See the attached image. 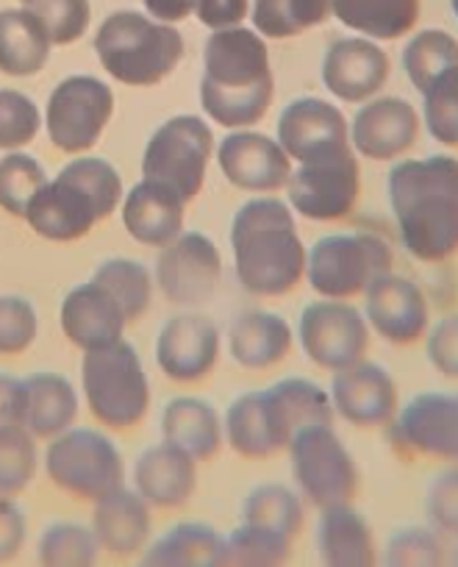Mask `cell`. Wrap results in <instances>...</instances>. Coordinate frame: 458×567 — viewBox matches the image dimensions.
<instances>
[{"label": "cell", "mask_w": 458, "mask_h": 567, "mask_svg": "<svg viewBox=\"0 0 458 567\" xmlns=\"http://www.w3.org/2000/svg\"><path fill=\"white\" fill-rule=\"evenodd\" d=\"M79 417V392L62 373L40 370L20 381V425L37 440L70 432Z\"/></svg>", "instance_id": "27"}, {"label": "cell", "mask_w": 458, "mask_h": 567, "mask_svg": "<svg viewBox=\"0 0 458 567\" xmlns=\"http://www.w3.org/2000/svg\"><path fill=\"white\" fill-rule=\"evenodd\" d=\"M289 467L300 498L320 512L345 506L358 493V465L334 425H305L289 443Z\"/></svg>", "instance_id": "8"}, {"label": "cell", "mask_w": 458, "mask_h": 567, "mask_svg": "<svg viewBox=\"0 0 458 567\" xmlns=\"http://www.w3.org/2000/svg\"><path fill=\"white\" fill-rule=\"evenodd\" d=\"M226 545L228 567H283L292 554V539L253 523H239Z\"/></svg>", "instance_id": "42"}, {"label": "cell", "mask_w": 458, "mask_h": 567, "mask_svg": "<svg viewBox=\"0 0 458 567\" xmlns=\"http://www.w3.org/2000/svg\"><path fill=\"white\" fill-rule=\"evenodd\" d=\"M303 498L298 489L287 487V484H259L242 501V523L272 528L289 539L303 532Z\"/></svg>", "instance_id": "37"}, {"label": "cell", "mask_w": 458, "mask_h": 567, "mask_svg": "<svg viewBox=\"0 0 458 567\" xmlns=\"http://www.w3.org/2000/svg\"><path fill=\"white\" fill-rule=\"evenodd\" d=\"M331 403L336 417L356 429H378L397 417V384L381 364L362 359L351 368L334 373Z\"/></svg>", "instance_id": "21"}, {"label": "cell", "mask_w": 458, "mask_h": 567, "mask_svg": "<svg viewBox=\"0 0 458 567\" xmlns=\"http://www.w3.org/2000/svg\"><path fill=\"white\" fill-rule=\"evenodd\" d=\"M90 528L101 550L128 559V556L142 554L150 543V506L142 501L134 487H119L106 498L95 501Z\"/></svg>", "instance_id": "28"}, {"label": "cell", "mask_w": 458, "mask_h": 567, "mask_svg": "<svg viewBox=\"0 0 458 567\" xmlns=\"http://www.w3.org/2000/svg\"><path fill=\"white\" fill-rule=\"evenodd\" d=\"M59 176L90 195L92 204L101 212V220L112 217L114 212L123 206V178H119L117 167L108 159H103V156H75L73 162H67V165L59 171Z\"/></svg>", "instance_id": "41"}, {"label": "cell", "mask_w": 458, "mask_h": 567, "mask_svg": "<svg viewBox=\"0 0 458 567\" xmlns=\"http://www.w3.org/2000/svg\"><path fill=\"white\" fill-rule=\"evenodd\" d=\"M450 561H452V567H458V548L452 550V559Z\"/></svg>", "instance_id": "56"}, {"label": "cell", "mask_w": 458, "mask_h": 567, "mask_svg": "<svg viewBox=\"0 0 458 567\" xmlns=\"http://www.w3.org/2000/svg\"><path fill=\"white\" fill-rule=\"evenodd\" d=\"M42 467L62 493L81 501H101L125 487L123 454L95 429L73 425L70 432L53 437L42 454Z\"/></svg>", "instance_id": "10"}, {"label": "cell", "mask_w": 458, "mask_h": 567, "mask_svg": "<svg viewBox=\"0 0 458 567\" xmlns=\"http://www.w3.org/2000/svg\"><path fill=\"white\" fill-rule=\"evenodd\" d=\"M162 443L184 451L195 462H209L226 443V425L209 401L178 395L162 412Z\"/></svg>", "instance_id": "29"}, {"label": "cell", "mask_w": 458, "mask_h": 567, "mask_svg": "<svg viewBox=\"0 0 458 567\" xmlns=\"http://www.w3.org/2000/svg\"><path fill=\"white\" fill-rule=\"evenodd\" d=\"M392 75L384 48L364 37H345L331 42L323 59V84L336 101L367 103L378 97Z\"/></svg>", "instance_id": "22"}, {"label": "cell", "mask_w": 458, "mask_h": 567, "mask_svg": "<svg viewBox=\"0 0 458 567\" xmlns=\"http://www.w3.org/2000/svg\"><path fill=\"white\" fill-rule=\"evenodd\" d=\"M25 534H29V526L20 506L0 495V565L12 561L23 550Z\"/></svg>", "instance_id": "52"}, {"label": "cell", "mask_w": 458, "mask_h": 567, "mask_svg": "<svg viewBox=\"0 0 458 567\" xmlns=\"http://www.w3.org/2000/svg\"><path fill=\"white\" fill-rule=\"evenodd\" d=\"M195 14L211 31L239 29L250 14V0H198Z\"/></svg>", "instance_id": "51"}, {"label": "cell", "mask_w": 458, "mask_h": 567, "mask_svg": "<svg viewBox=\"0 0 458 567\" xmlns=\"http://www.w3.org/2000/svg\"><path fill=\"white\" fill-rule=\"evenodd\" d=\"M97 556L101 545L92 528L73 520L51 523L37 543L40 567H95Z\"/></svg>", "instance_id": "39"}, {"label": "cell", "mask_w": 458, "mask_h": 567, "mask_svg": "<svg viewBox=\"0 0 458 567\" xmlns=\"http://www.w3.org/2000/svg\"><path fill=\"white\" fill-rule=\"evenodd\" d=\"M23 220L48 243H79L101 223V212L84 189L56 176L34 195Z\"/></svg>", "instance_id": "24"}, {"label": "cell", "mask_w": 458, "mask_h": 567, "mask_svg": "<svg viewBox=\"0 0 458 567\" xmlns=\"http://www.w3.org/2000/svg\"><path fill=\"white\" fill-rule=\"evenodd\" d=\"M81 390L92 417L114 432L134 429L150 412V381L145 364L136 348L125 340L84 353Z\"/></svg>", "instance_id": "6"}, {"label": "cell", "mask_w": 458, "mask_h": 567, "mask_svg": "<svg viewBox=\"0 0 458 567\" xmlns=\"http://www.w3.org/2000/svg\"><path fill=\"white\" fill-rule=\"evenodd\" d=\"M20 381L9 373H0V429L20 425Z\"/></svg>", "instance_id": "54"}, {"label": "cell", "mask_w": 458, "mask_h": 567, "mask_svg": "<svg viewBox=\"0 0 458 567\" xmlns=\"http://www.w3.org/2000/svg\"><path fill=\"white\" fill-rule=\"evenodd\" d=\"M142 3H145V12L153 20L167 25L187 20L189 14H195V7H198V0H142Z\"/></svg>", "instance_id": "53"}, {"label": "cell", "mask_w": 458, "mask_h": 567, "mask_svg": "<svg viewBox=\"0 0 458 567\" xmlns=\"http://www.w3.org/2000/svg\"><path fill=\"white\" fill-rule=\"evenodd\" d=\"M215 131L198 114H176L165 120L147 140L142 154V178L167 184L192 204L206 184L209 162L215 159Z\"/></svg>", "instance_id": "9"}, {"label": "cell", "mask_w": 458, "mask_h": 567, "mask_svg": "<svg viewBox=\"0 0 458 567\" xmlns=\"http://www.w3.org/2000/svg\"><path fill=\"white\" fill-rule=\"evenodd\" d=\"M184 212H187V200L176 189L153 178H142L125 193L119 217L131 239L145 248L162 250L187 231Z\"/></svg>", "instance_id": "23"}, {"label": "cell", "mask_w": 458, "mask_h": 567, "mask_svg": "<svg viewBox=\"0 0 458 567\" xmlns=\"http://www.w3.org/2000/svg\"><path fill=\"white\" fill-rule=\"evenodd\" d=\"M392 248L375 234H329L309 248L305 281L325 301H353L392 272Z\"/></svg>", "instance_id": "7"}, {"label": "cell", "mask_w": 458, "mask_h": 567, "mask_svg": "<svg viewBox=\"0 0 458 567\" xmlns=\"http://www.w3.org/2000/svg\"><path fill=\"white\" fill-rule=\"evenodd\" d=\"M95 53L103 70L119 84L156 86L181 64L184 37L176 25L123 9L101 23Z\"/></svg>", "instance_id": "5"}, {"label": "cell", "mask_w": 458, "mask_h": 567, "mask_svg": "<svg viewBox=\"0 0 458 567\" xmlns=\"http://www.w3.org/2000/svg\"><path fill=\"white\" fill-rule=\"evenodd\" d=\"M92 281L114 298L128 323L139 320L150 309L156 278L142 261L128 259V256H114V259H106L101 267H95Z\"/></svg>", "instance_id": "35"}, {"label": "cell", "mask_w": 458, "mask_h": 567, "mask_svg": "<svg viewBox=\"0 0 458 567\" xmlns=\"http://www.w3.org/2000/svg\"><path fill=\"white\" fill-rule=\"evenodd\" d=\"M397 445L417 456L458 462V395L419 392L397 412Z\"/></svg>", "instance_id": "20"}, {"label": "cell", "mask_w": 458, "mask_h": 567, "mask_svg": "<svg viewBox=\"0 0 458 567\" xmlns=\"http://www.w3.org/2000/svg\"><path fill=\"white\" fill-rule=\"evenodd\" d=\"M51 182L40 159L23 151L0 156V209L14 217H25V209L45 184Z\"/></svg>", "instance_id": "43"}, {"label": "cell", "mask_w": 458, "mask_h": 567, "mask_svg": "<svg viewBox=\"0 0 458 567\" xmlns=\"http://www.w3.org/2000/svg\"><path fill=\"white\" fill-rule=\"evenodd\" d=\"M425 515L434 532L458 537V465L447 467L430 482L425 493Z\"/></svg>", "instance_id": "49"}, {"label": "cell", "mask_w": 458, "mask_h": 567, "mask_svg": "<svg viewBox=\"0 0 458 567\" xmlns=\"http://www.w3.org/2000/svg\"><path fill=\"white\" fill-rule=\"evenodd\" d=\"M53 42L31 9L0 12V73L29 79L45 70Z\"/></svg>", "instance_id": "33"}, {"label": "cell", "mask_w": 458, "mask_h": 567, "mask_svg": "<svg viewBox=\"0 0 458 567\" xmlns=\"http://www.w3.org/2000/svg\"><path fill=\"white\" fill-rule=\"evenodd\" d=\"M423 120L408 101L395 95H378L362 103L351 120V148L356 156L373 162L400 159L414 148Z\"/></svg>", "instance_id": "18"}, {"label": "cell", "mask_w": 458, "mask_h": 567, "mask_svg": "<svg viewBox=\"0 0 458 567\" xmlns=\"http://www.w3.org/2000/svg\"><path fill=\"white\" fill-rule=\"evenodd\" d=\"M20 3H25V7H31V3H34V0H20Z\"/></svg>", "instance_id": "57"}, {"label": "cell", "mask_w": 458, "mask_h": 567, "mask_svg": "<svg viewBox=\"0 0 458 567\" xmlns=\"http://www.w3.org/2000/svg\"><path fill=\"white\" fill-rule=\"evenodd\" d=\"M425 131L445 148H458V68L445 70L423 92Z\"/></svg>", "instance_id": "44"}, {"label": "cell", "mask_w": 458, "mask_h": 567, "mask_svg": "<svg viewBox=\"0 0 458 567\" xmlns=\"http://www.w3.org/2000/svg\"><path fill=\"white\" fill-rule=\"evenodd\" d=\"M428 362L436 373L458 381V315H447L428 331Z\"/></svg>", "instance_id": "50"}, {"label": "cell", "mask_w": 458, "mask_h": 567, "mask_svg": "<svg viewBox=\"0 0 458 567\" xmlns=\"http://www.w3.org/2000/svg\"><path fill=\"white\" fill-rule=\"evenodd\" d=\"M136 567H228L226 537L209 523H178L142 550Z\"/></svg>", "instance_id": "31"}, {"label": "cell", "mask_w": 458, "mask_h": 567, "mask_svg": "<svg viewBox=\"0 0 458 567\" xmlns=\"http://www.w3.org/2000/svg\"><path fill=\"white\" fill-rule=\"evenodd\" d=\"M59 320H62L64 337L84 353L123 340V331L128 326L123 309L95 281L79 284L64 296Z\"/></svg>", "instance_id": "26"}, {"label": "cell", "mask_w": 458, "mask_h": 567, "mask_svg": "<svg viewBox=\"0 0 458 567\" xmlns=\"http://www.w3.org/2000/svg\"><path fill=\"white\" fill-rule=\"evenodd\" d=\"M381 567H450V556H447L439 532L412 526L392 534Z\"/></svg>", "instance_id": "45"}, {"label": "cell", "mask_w": 458, "mask_h": 567, "mask_svg": "<svg viewBox=\"0 0 458 567\" xmlns=\"http://www.w3.org/2000/svg\"><path fill=\"white\" fill-rule=\"evenodd\" d=\"M233 270L244 292L281 298L305 278V250L294 212L275 195H256L239 206L231 223Z\"/></svg>", "instance_id": "3"}, {"label": "cell", "mask_w": 458, "mask_h": 567, "mask_svg": "<svg viewBox=\"0 0 458 567\" xmlns=\"http://www.w3.org/2000/svg\"><path fill=\"white\" fill-rule=\"evenodd\" d=\"M362 195V167L347 148L318 162L298 165L287 184V204L294 215L314 223H334L351 215Z\"/></svg>", "instance_id": "12"}, {"label": "cell", "mask_w": 458, "mask_h": 567, "mask_svg": "<svg viewBox=\"0 0 458 567\" xmlns=\"http://www.w3.org/2000/svg\"><path fill=\"white\" fill-rule=\"evenodd\" d=\"M450 7H452V14H456V20H458V0H450Z\"/></svg>", "instance_id": "55"}, {"label": "cell", "mask_w": 458, "mask_h": 567, "mask_svg": "<svg viewBox=\"0 0 458 567\" xmlns=\"http://www.w3.org/2000/svg\"><path fill=\"white\" fill-rule=\"evenodd\" d=\"M220 351V326L198 309H184L181 315L167 320L153 348L159 370L176 384H198L211 375Z\"/></svg>", "instance_id": "17"}, {"label": "cell", "mask_w": 458, "mask_h": 567, "mask_svg": "<svg viewBox=\"0 0 458 567\" xmlns=\"http://www.w3.org/2000/svg\"><path fill=\"white\" fill-rule=\"evenodd\" d=\"M334 18L364 40H400L417 25L419 0H331Z\"/></svg>", "instance_id": "34"}, {"label": "cell", "mask_w": 458, "mask_h": 567, "mask_svg": "<svg viewBox=\"0 0 458 567\" xmlns=\"http://www.w3.org/2000/svg\"><path fill=\"white\" fill-rule=\"evenodd\" d=\"M275 140L298 165L351 148V123L340 106L323 97H294L278 117Z\"/></svg>", "instance_id": "16"}, {"label": "cell", "mask_w": 458, "mask_h": 567, "mask_svg": "<svg viewBox=\"0 0 458 567\" xmlns=\"http://www.w3.org/2000/svg\"><path fill=\"white\" fill-rule=\"evenodd\" d=\"M294 346V331L287 318L267 309H250L233 320L228 331L231 359L244 370H270L289 357Z\"/></svg>", "instance_id": "30"}, {"label": "cell", "mask_w": 458, "mask_h": 567, "mask_svg": "<svg viewBox=\"0 0 458 567\" xmlns=\"http://www.w3.org/2000/svg\"><path fill=\"white\" fill-rule=\"evenodd\" d=\"M364 318L369 331L392 346H414L430 329L428 298L412 278L386 272L364 296Z\"/></svg>", "instance_id": "19"}, {"label": "cell", "mask_w": 458, "mask_h": 567, "mask_svg": "<svg viewBox=\"0 0 458 567\" xmlns=\"http://www.w3.org/2000/svg\"><path fill=\"white\" fill-rule=\"evenodd\" d=\"M153 278L162 296L184 309H198L215 298L222 278V254L204 231H184L159 250Z\"/></svg>", "instance_id": "14"}, {"label": "cell", "mask_w": 458, "mask_h": 567, "mask_svg": "<svg viewBox=\"0 0 458 567\" xmlns=\"http://www.w3.org/2000/svg\"><path fill=\"white\" fill-rule=\"evenodd\" d=\"M275 97V75L264 37L253 29L211 31L204 45L200 109L211 123L244 131L267 117Z\"/></svg>", "instance_id": "1"}, {"label": "cell", "mask_w": 458, "mask_h": 567, "mask_svg": "<svg viewBox=\"0 0 458 567\" xmlns=\"http://www.w3.org/2000/svg\"><path fill=\"white\" fill-rule=\"evenodd\" d=\"M131 482L150 509H178L198 489V462L167 443L150 445L136 456Z\"/></svg>", "instance_id": "25"}, {"label": "cell", "mask_w": 458, "mask_h": 567, "mask_svg": "<svg viewBox=\"0 0 458 567\" xmlns=\"http://www.w3.org/2000/svg\"><path fill=\"white\" fill-rule=\"evenodd\" d=\"M334 403L309 379H281L267 390L242 392L228 406L222 425L226 443L244 460H270L289 449L305 425H334Z\"/></svg>", "instance_id": "4"}, {"label": "cell", "mask_w": 458, "mask_h": 567, "mask_svg": "<svg viewBox=\"0 0 458 567\" xmlns=\"http://www.w3.org/2000/svg\"><path fill=\"white\" fill-rule=\"evenodd\" d=\"M215 159L222 178L250 195H275L278 189H287L294 171V162L278 145L275 136L253 128L228 131L217 142Z\"/></svg>", "instance_id": "15"}, {"label": "cell", "mask_w": 458, "mask_h": 567, "mask_svg": "<svg viewBox=\"0 0 458 567\" xmlns=\"http://www.w3.org/2000/svg\"><path fill=\"white\" fill-rule=\"evenodd\" d=\"M334 14L331 0H253V31L264 40H292Z\"/></svg>", "instance_id": "36"}, {"label": "cell", "mask_w": 458, "mask_h": 567, "mask_svg": "<svg viewBox=\"0 0 458 567\" xmlns=\"http://www.w3.org/2000/svg\"><path fill=\"white\" fill-rule=\"evenodd\" d=\"M40 334L37 307L23 296H0V357H20Z\"/></svg>", "instance_id": "48"}, {"label": "cell", "mask_w": 458, "mask_h": 567, "mask_svg": "<svg viewBox=\"0 0 458 567\" xmlns=\"http://www.w3.org/2000/svg\"><path fill=\"white\" fill-rule=\"evenodd\" d=\"M318 548L323 567H378L373 528L351 504L323 512Z\"/></svg>", "instance_id": "32"}, {"label": "cell", "mask_w": 458, "mask_h": 567, "mask_svg": "<svg viewBox=\"0 0 458 567\" xmlns=\"http://www.w3.org/2000/svg\"><path fill=\"white\" fill-rule=\"evenodd\" d=\"M300 348L318 368L340 373L362 362L369 348V326L362 309L351 301L309 303L298 323Z\"/></svg>", "instance_id": "13"}, {"label": "cell", "mask_w": 458, "mask_h": 567, "mask_svg": "<svg viewBox=\"0 0 458 567\" xmlns=\"http://www.w3.org/2000/svg\"><path fill=\"white\" fill-rule=\"evenodd\" d=\"M389 204L414 259L436 265L458 254V159H403L389 173Z\"/></svg>", "instance_id": "2"}, {"label": "cell", "mask_w": 458, "mask_h": 567, "mask_svg": "<svg viewBox=\"0 0 458 567\" xmlns=\"http://www.w3.org/2000/svg\"><path fill=\"white\" fill-rule=\"evenodd\" d=\"M450 68H458V40H452L447 31H419L403 48V70L419 95L428 90L430 81Z\"/></svg>", "instance_id": "38"}, {"label": "cell", "mask_w": 458, "mask_h": 567, "mask_svg": "<svg viewBox=\"0 0 458 567\" xmlns=\"http://www.w3.org/2000/svg\"><path fill=\"white\" fill-rule=\"evenodd\" d=\"M45 128L40 106L20 90H0V151H23Z\"/></svg>", "instance_id": "46"}, {"label": "cell", "mask_w": 458, "mask_h": 567, "mask_svg": "<svg viewBox=\"0 0 458 567\" xmlns=\"http://www.w3.org/2000/svg\"><path fill=\"white\" fill-rule=\"evenodd\" d=\"M31 12L40 18L45 25L48 37H51L53 48H64L79 42L86 34L92 20L90 0H34Z\"/></svg>", "instance_id": "47"}, {"label": "cell", "mask_w": 458, "mask_h": 567, "mask_svg": "<svg viewBox=\"0 0 458 567\" xmlns=\"http://www.w3.org/2000/svg\"><path fill=\"white\" fill-rule=\"evenodd\" d=\"M114 114V92L95 75H67L53 86L42 120L48 140L70 156H81L101 142Z\"/></svg>", "instance_id": "11"}, {"label": "cell", "mask_w": 458, "mask_h": 567, "mask_svg": "<svg viewBox=\"0 0 458 567\" xmlns=\"http://www.w3.org/2000/svg\"><path fill=\"white\" fill-rule=\"evenodd\" d=\"M40 449L37 437L25 432L23 425L0 429V495L14 498L34 484L40 471Z\"/></svg>", "instance_id": "40"}]
</instances>
